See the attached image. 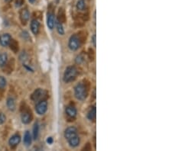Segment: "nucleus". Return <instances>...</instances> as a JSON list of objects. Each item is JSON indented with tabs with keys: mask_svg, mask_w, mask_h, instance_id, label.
Listing matches in <instances>:
<instances>
[{
	"mask_svg": "<svg viewBox=\"0 0 172 151\" xmlns=\"http://www.w3.org/2000/svg\"><path fill=\"white\" fill-rule=\"evenodd\" d=\"M68 143H69V145L71 147H77V146H79L80 143H81V139L77 135L74 136V137H71V139L68 140Z\"/></svg>",
	"mask_w": 172,
	"mask_h": 151,
	"instance_id": "obj_13",
	"label": "nucleus"
},
{
	"mask_svg": "<svg viewBox=\"0 0 172 151\" xmlns=\"http://www.w3.org/2000/svg\"><path fill=\"white\" fill-rule=\"evenodd\" d=\"M6 80L3 77L0 76V89H3L6 86Z\"/></svg>",
	"mask_w": 172,
	"mask_h": 151,
	"instance_id": "obj_22",
	"label": "nucleus"
},
{
	"mask_svg": "<svg viewBox=\"0 0 172 151\" xmlns=\"http://www.w3.org/2000/svg\"><path fill=\"white\" fill-rule=\"evenodd\" d=\"M28 1L31 2V3H33V2H34L35 0H28Z\"/></svg>",
	"mask_w": 172,
	"mask_h": 151,
	"instance_id": "obj_27",
	"label": "nucleus"
},
{
	"mask_svg": "<svg viewBox=\"0 0 172 151\" xmlns=\"http://www.w3.org/2000/svg\"><path fill=\"white\" fill-rule=\"evenodd\" d=\"M8 61V55L5 53L0 54V67H2L5 66Z\"/></svg>",
	"mask_w": 172,
	"mask_h": 151,
	"instance_id": "obj_19",
	"label": "nucleus"
},
{
	"mask_svg": "<svg viewBox=\"0 0 172 151\" xmlns=\"http://www.w3.org/2000/svg\"><path fill=\"white\" fill-rule=\"evenodd\" d=\"M86 8V3L84 0H78L77 2V8L80 11H84Z\"/></svg>",
	"mask_w": 172,
	"mask_h": 151,
	"instance_id": "obj_21",
	"label": "nucleus"
},
{
	"mask_svg": "<svg viewBox=\"0 0 172 151\" xmlns=\"http://www.w3.org/2000/svg\"><path fill=\"white\" fill-rule=\"evenodd\" d=\"M21 118H22V121L24 124H29L31 121V116L30 113L28 112V111H24V112L21 115Z\"/></svg>",
	"mask_w": 172,
	"mask_h": 151,
	"instance_id": "obj_15",
	"label": "nucleus"
},
{
	"mask_svg": "<svg viewBox=\"0 0 172 151\" xmlns=\"http://www.w3.org/2000/svg\"><path fill=\"white\" fill-rule=\"evenodd\" d=\"M29 18H30V14H29L28 10L27 8L22 9V11H20V19L22 24H26L29 20Z\"/></svg>",
	"mask_w": 172,
	"mask_h": 151,
	"instance_id": "obj_10",
	"label": "nucleus"
},
{
	"mask_svg": "<svg viewBox=\"0 0 172 151\" xmlns=\"http://www.w3.org/2000/svg\"><path fill=\"white\" fill-rule=\"evenodd\" d=\"M48 110V102L45 100H41L37 102L35 106V111L38 115H43Z\"/></svg>",
	"mask_w": 172,
	"mask_h": 151,
	"instance_id": "obj_4",
	"label": "nucleus"
},
{
	"mask_svg": "<svg viewBox=\"0 0 172 151\" xmlns=\"http://www.w3.org/2000/svg\"><path fill=\"white\" fill-rule=\"evenodd\" d=\"M12 41V37L9 34H2L0 35V45L2 47H8Z\"/></svg>",
	"mask_w": 172,
	"mask_h": 151,
	"instance_id": "obj_5",
	"label": "nucleus"
},
{
	"mask_svg": "<svg viewBox=\"0 0 172 151\" xmlns=\"http://www.w3.org/2000/svg\"><path fill=\"white\" fill-rule=\"evenodd\" d=\"M47 143H48V144H52L53 143V138L52 137H48L47 139Z\"/></svg>",
	"mask_w": 172,
	"mask_h": 151,
	"instance_id": "obj_26",
	"label": "nucleus"
},
{
	"mask_svg": "<svg viewBox=\"0 0 172 151\" xmlns=\"http://www.w3.org/2000/svg\"><path fill=\"white\" fill-rule=\"evenodd\" d=\"M6 121V117L3 113H0V124H2Z\"/></svg>",
	"mask_w": 172,
	"mask_h": 151,
	"instance_id": "obj_23",
	"label": "nucleus"
},
{
	"mask_svg": "<svg viewBox=\"0 0 172 151\" xmlns=\"http://www.w3.org/2000/svg\"><path fill=\"white\" fill-rule=\"evenodd\" d=\"M21 142V137L19 134H14L10 137L9 140H8V144L12 147H15V146H18L19 143Z\"/></svg>",
	"mask_w": 172,
	"mask_h": 151,
	"instance_id": "obj_8",
	"label": "nucleus"
},
{
	"mask_svg": "<svg viewBox=\"0 0 172 151\" xmlns=\"http://www.w3.org/2000/svg\"><path fill=\"white\" fill-rule=\"evenodd\" d=\"M74 95L78 100L84 101L87 99L88 92L86 86L83 83H79L74 88Z\"/></svg>",
	"mask_w": 172,
	"mask_h": 151,
	"instance_id": "obj_1",
	"label": "nucleus"
},
{
	"mask_svg": "<svg viewBox=\"0 0 172 151\" xmlns=\"http://www.w3.org/2000/svg\"><path fill=\"white\" fill-rule=\"evenodd\" d=\"M44 95H45V92H44L43 89H38L31 94V99L33 102H39V101L42 100V98L44 97Z\"/></svg>",
	"mask_w": 172,
	"mask_h": 151,
	"instance_id": "obj_6",
	"label": "nucleus"
},
{
	"mask_svg": "<svg viewBox=\"0 0 172 151\" xmlns=\"http://www.w3.org/2000/svg\"><path fill=\"white\" fill-rule=\"evenodd\" d=\"M6 105L10 111H15L16 105H15V99L12 97L8 98V99L6 101Z\"/></svg>",
	"mask_w": 172,
	"mask_h": 151,
	"instance_id": "obj_17",
	"label": "nucleus"
},
{
	"mask_svg": "<svg viewBox=\"0 0 172 151\" xmlns=\"http://www.w3.org/2000/svg\"><path fill=\"white\" fill-rule=\"evenodd\" d=\"M39 28H40V23L38 20L34 19L31 22V30L35 35L38 34L39 32Z\"/></svg>",
	"mask_w": 172,
	"mask_h": 151,
	"instance_id": "obj_11",
	"label": "nucleus"
},
{
	"mask_svg": "<svg viewBox=\"0 0 172 151\" xmlns=\"http://www.w3.org/2000/svg\"><path fill=\"white\" fill-rule=\"evenodd\" d=\"M23 142H24V144L26 146H29L31 144V142H32V137H31V134H30V132L28 130L25 131L24 134V139H23Z\"/></svg>",
	"mask_w": 172,
	"mask_h": 151,
	"instance_id": "obj_14",
	"label": "nucleus"
},
{
	"mask_svg": "<svg viewBox=\"0 0 172 151\" xmlns=\"http://www.w3.org/2000/svg\"><path fill=\"white\" fill-rule=\"evenodd\" d=\"M55 26L56 27L57 31H58V34H59L60 35L64 34V29L62 22H61L59 20H56V21H55Z\"/></svg>",
	"mask_w": 172,
	"mask_h": 151,
	"instance_id": "obj_18",
	"label": "nucleus"
},
{
	"mask_svg": "<svg viewBox=\"0 0 172 151\" xmlns=\"http://www.w3.org/2000/svg\"><path fill=\"white\" fill-rule=\"evenodd\" d=\"M96 116H97V109H96L95 106H93L90 109L87 114V118L90 121H94L96 119Z\"/></svg>",
	"mask_w": 172,
	"mask_h": 151,
	"instance_id": "obj_16",
	"label": "nucleus"
},
{
	"mask_svg": "<svg viewBox=\"0 0 172 151\" xmlns=\"http://www.w3.org/2000/svg\"><path fill=\"white\" fill-rule=\"evenodd\" d=\"M24 0H16V1H15V5H16L17 7L22 6V5L24 4Z\"/></svg>",
	"mask_w": 172,
	"mask_h": 151,
	"instance_id": "obj_24",
	"label": "nucleus"
},
{
	"mask_svg": "<svg viewBox=\"0 0 172 151\" xmlns=\"http://www.w3.org/2000/svg\"><path fill=\"white\" fill-rule=\"evenodd\" d=\"M92 43H93V46L96 48V46H97V44H96V34H94L92 37Z\"/></svg>",
	"mask_w": 172,
	"mask_h": 151,
	"instance_id": "obj_25",
	"label": "nucleus"
},
{
	"mask_svg": "<svg viewBox=\"0 0 172 151\" xmlns=\"http://www.w3.org/2000/svg\"><path fill=\"white\" fill-rule=\"evenodd\" d=\"M11 0H5V2H10Z\"/></svg>",
	"mask_w": 172,
	"mask_h": 151,
	"instance_id": "obj_28",
	"label": "nucleus"
},
{
	"mask_svg": "<svg viewBox=\"0 0 172 151\" xmlns=\"http://www.w3.org/2000/svg\"><path fill=\"white\" fill-rule=\"evenodd\" d=\"M65 112L70 118H74L77 116V109L73 105H68L65 109Z\"/></svg>",
	"mask_w": 172,
	"mask_h": 151,
	"instance_id": "obj_12",
	"label": "nucleus"
},
{
	"mask_svg": "<svg viewBox=\"0 0 172 151\" xmlns=\"http://www.w3.org/2000/svg\"><path fill=\"white\" fill-rule=\"evenodd\" d=\"M68 47L71 51H77L81 47V41L79 37L77 34H74L70 38L69 42H68Z\"/></svg>",
	"mask_w": 172,
	"mask_h": 151,
	"instance_id": "obj_3",
	"label": "nucleus"
},
{
	"mask_svg": "<svg viewBox=\"0 0 172 151\" xmlns=\"http://www.w3.org/2000/svg\"><path fill=\"white\" fill-rule=\"evenodd\" d=\"M77 76V70L75 67H68L64 73V81L66 83L73 82Z\"/></svg>",
	"mask_w": 172,
	"mask_h": 151,
	"instance_id": "obj_2",
	"label": "nucleus"
},
{
	"mask_svg": "<svg viewBox=\"0 0 172 151\" xmlns=\"http://www.w3.org/2000/svg\"><path fill=\"white\" fill-rule=\"evenodd\" d=\"M55 21H56V19H55L54 13H48V17H47V25H48V28L50 30H52L55 28Z\"/></svg>",
	"mask_w": 172,
	"mask_h": 151,
	"instance_id": "obj_9",
	"label": "nucleus"
},
{
	"mask_svg": "<svg viewBox=\"0 0 172 151\" xmlns=\"http://www.w3.org/2000/svg\"><path fill=\"white\" fill-rule=\"evenodd\" d=\"M77 135V130L75 127H69L64 130V137L66 140H69L71 137Z\"/></svg>",
	"mask_w": 172,
	"mask_h": 151,
	"instance_id": "obj_7",
	"label": "nucleus"
},
{
	"mask_svg": "<svg viewBox=\"0 0 172 151\" xmlns=\"http://www.w3.org/2000/svg\"><path fill=\"white\" fill-rule=\"evenodd\" d=\"M39 135V124L38 123L36 122L35 124L34 127H33V137L32 138L34 140H37L38 138Z\"/></svg>",
	"mask_w": 172,
	"mask_h": 151,
	"instance_id": "obj_20",
	"label": "nucleus"
}]
</instances>
